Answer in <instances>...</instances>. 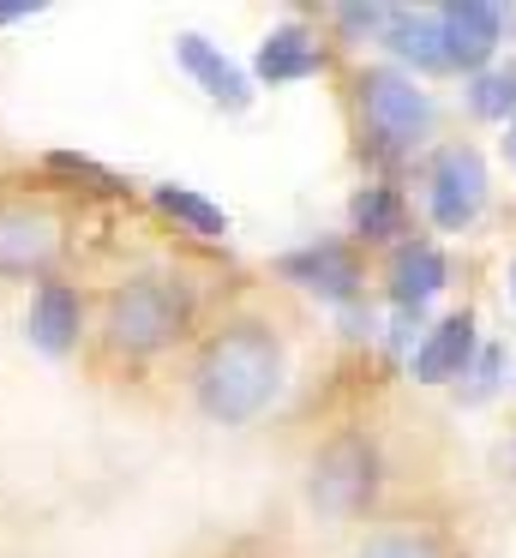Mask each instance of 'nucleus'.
<instances>
[{
	"mask_svg": "<svg viewBox=\"0 0 516 558\" xmlns=\"http://www.w3.org/2000/svg\"><path fill=\"white\" fill-rule=\"evenodd\" d=\"M276 390H283V342L271 325H252V318L211 337L192 366V397L223 426H247L252 414L271 409Z\"/></svg>",
	"mask_w": 516,
	"mask_h": 558,
	"instance_id": "f257e3e1",
	"label": "nucleus"
},
{
	"mask_svg": "<svg viewBox=\"0 0 516 558\" xmlns=\"http://www.w3.org/2000/svg\"><path fill=\"white\" fill-rule=\"evenodd\" d=\"M187 318H192V294L180 289L175 277H132L127 289L108 294V349L120 354H163L168 342L187 337Z\"/></svg>",
	"mask_w": 516,
	"mask_h": 558,
	"instance_id": "f03ea898",
	"label": "nucleus"
},
{
	"mask_svg": "<svg viewBox=\"0 0 516 558\" xmlns=\"http://www.w3.org/2000/svg\"><path fill=\"white\" fill-rule=\"evenodd\" d=\"M355 90H360V121H367V138L379 157H408L432 133V102L427 90H415V78L372 66V73H360Z\"/></svg>",
	"mask_w": 516,
	"mask_h": 558,
	"instance_id": "7ed1b4c3",
	"label": "nucleus"
},
{
	"mask_svg": "<svg viewBox=\"0 0 516 558\" xmlns=\"http://www.w3.org/2000/svg\"><path fill=\"white\" fill-rule=\"evenodd\" d=\"M372 493H379V450L367 438L348 433L312 462V505L324 517H355V510L372 505Z\"/></svg>",
	"mask_w": 516,
	"mask_h": 558,
	"instance_id": "20e7f679",
	"label": "nucleus"
},
{
	"mask_svg": "<svg viewBox=\"0 0 516 558\" xmlns=\"http://www.w3.org/2000/svg\"><path fill=\"white\" fill-rule=\"evenodd\" d=\"M487 205V162L468 145H444L427 169V210L444 234H463Z\"/></svg>",
	"mask_w": 516,
	"mask_h": 558,
	"instance_id": "39448f33",
	"label": "nucleus"
},
{
	"mask_svg": "<svg viewBox=\"0 0 516 558\" xmlns=\"http://www.w3.org/2000/svg\"><path fill=\"white\" fill-rule=\"evenodd\" d=\"M432 19H439V37H444V61L463 66V73H480L504 37V13L487 7V0H451Z\"/></svg>",
	"mask_w": 516,
	"mask_h": 558,
	"instance_id": "423d86ee",
	"label": "nucleus"
},
{
	"mask_svg": "<svg viewBox=\"0 0 516 558\" xmlns=\"http://www.w3.org/2000/svg\"><path fill=\"white\" fill-rule=\"evenodd\" d=\"M60 253V229L48 210L7 205L0 210V277H43Z\"/></svg>",
	"mask_w": 516,
	"mask_h": 558,
	"instance_id": "0eeeda50",
	"label": "nucleus"
},
{
	"mask_svg": "<svg viewBox=\"0 0 516 558\" xmlns=\"http://www.w3.org/2000/svg\"><path fill=\"white\" fill-rule=\"evenodd\" d=\"M283 277L295 282V289L319 294V301L343 306L360 294V258L348 253L343 241H312V246H300V253L283 258Z\"/></svg>",
	"mask_w": 516,
	"mask_h": 558,
	"instance_id": "6e6552de",
	"label": "nucleus"
},
{
	"mask_svg": "<svg viewBox=\"0 0 516 558\" xmlns=\"http://www.w3.org/2000/svg\"><path fill=\"white\" fill-rule=\"evenodd\" d=\"M480 342H475V318L456 313L444 318V325L427 330V342L415 349V378L420 385H451V378H463L468 366H475Z\"/></svg>",
	"mask_w": 516,
	"mask_h": 558,
	"instance_id": "1a4fd4ad",
	"label": "nucleus"
},
{
	"mask_svg": "<svg viewBox=\"0 0 516 558\" xmlns=\"http://www.w3.org/2000/svg\"><path fill=\"white\" fill-rule=\"evenodd\" d=\"M79 325H84V306L79 294L67 289V282H43L31 301V318H24V330H31V342L43 354H72V342H79Z\"/></svg>",
	"mask_w": 516,
	"mask_h": 558,
	"instance_id": "9d476101",
	"label": "nucleus"
},
{
	"mask_svg": "<svg viewBox=\"0 0 516 558\" xmlns=\"http://www.w3.org/2000/svg\"><path fill=\"white\" fill-rule=\"evenodd\" d=\"M175 54H180V66L204 85V97H211V102H223V109H247V102H252L247 73H240L223 49H211L204 37H192V31H187V37H175Z\"/></svg>",
	"mask_w": 516,
	"mask_h": 558,
	"instance_id": "9b49d317",
	"label": "nucleus"
},
{
	"mask_svg": "<svg viewBox=\"0 0 516 558\" xmlns=\"http://www.w3.org/2000/svg\"><path fill=\"white\" fill-rule=\"evenodd\" d=\"M444 282H451V265H444L439 246H427V241L403 246V253H396V265H391V301H396V313L415 318L420 306L444 289Z\"/></svg>",
	"mask_w": 516,
	"mask_h": 558,
	"instance_id": "f8f14e48",
	"label": "nucleus"
},
{
	"mask_svg": "<svg viewBox=\"0 0 516 558\" xmlns=\"http://www.w3.org/2000/svg\"><path fill=\"white\" fill-rule=\"evenodd\" d=\"M384 49L415 61V73H451L444 61V37H439V19L432 13H384Z\"/></svg>",
	"mask_w": 516,
	"mask_h": 558,
	"instance_id": "ddd939ff",
	"label": "nucleus"
},
{
	"mask_svg": "<svg viewBox=\"0 0 516 558\" xmlns=\"http://www.w3.org/2000/svg\"><path fill=\"white\" fill-rule=\"evenodd\" d=\"M259 78L264 85H295V78H312V73H324V49L307 37V31H271V37L259 43Z\"/></svg>",
	"mask_w": 516,
	"mask_h": 558,
	"instance_id": "4468645a",
	"label": "nucleus"
},
{
	"mask_svg": "<svg viewBox=\"0 0 516 558\" xmlns=\"http://www.w3.org/2000/svg\"><path fill=\"white\" fill-rule=\"evenodd\" d=\"M348 217H355V234H360V241H396L408 210H403V193H396V186H360Z\"/></svg>",
	"mask_w": 516,
	"mask_h": 558,
	"instance_id": "2eb2a0df",
	"label": "nucleus"
},
{
	"mask_svg": "<svg viewBox=\"0 0 516 558\" xmlns=\"http://www.w3.org/2000/svg\"><path fill=\"white\" fill-rule=\"evenodd\" d=\"M156 210H168V217L187 234H199V241H223L228 234V217L204 193H192V186H156Z\"/></svg>",
	"mask_w": 516,
	"mask_h": 558,
	"instance_id": "dca6fc26",
	"label": "nucleus"
},
{
	"mask_svg": "<svg viewBox=\"0 0 516 558\" xmlns=\"http://www.w3.org/2000/svg\"><path fill=\"white\" fill-rule=\"evenodd\" d=\"M468 109H475L480 121H511L516 114V66L475 73V85H468Z\"/></svg>",
	"mask_w": 516,
	"mask_h": 558,
	"instance_id": "f3484780",
	"label": "nucleus"
},
{
	"mask_svg": "<svg viewBox=\"0 0 516 558\" xmlns=\"http://www.w3.org/2000/svg\"><path fill=\"white\" fill-rule=\"evenodd\" d=\"M360 558H439V546L427 534H379L360 546Z\"/></svg>",
	"mask_w": 516,
	"mask_h": 558,
	"instance_id": "a211bd4d",
	"label": "nucleus"
},
{
	"mask_svg": "<svg viewBox=\"0 0 516 558\" xmlns=\"http://www.w3.org/2000/svg\"><path fill=\"white\" fill-rule=\"evenodd\" d=\"M468 378H475V385H468L463 397H468V402H487L492 385H499V349H480V354H475V373H468Z\"/></svg>",
	"mask_w": 516,
	"mask_h": 558,
	"instance_id": "6ab92c4d",
	"label": "nucleus"
},
{
	"mask_svg": "<svg viewBox=\"0 0 516 558\" xmlns=\"http://www.w3.org/2000/svg\"><path fill=\"white\" fill-rule=\"evenodd\" d=\"M336 25L355 31V37H360V31L372 37V31H384V7H343V13H336Z\"/></svg>",
	"mask_w": 516,
	"mask_h": 558,
	"instance_id": "aec40b11",
	"label": "nucleus"
},
{
	"mask_svg": "<svg viewBox=\"0 0 516 558\" xmlns=\"http://www.w3.org/2000/svg\"><path fill=\"white\" fill-rule=\"evenodd\" d=\"M43 13V7H31V0H24V7H0V25H19V19H36Z\"/></svg>",
	"mask_w": 516,
	"mask_h": 558,
	"instance_id": "412c9836",
	"label": "nucleus"
},
{
	"mask_svg": "<svg viewBox=\"0 0 516 558\" xmlns=\"http://www.w3.org/2000/svg\"><path fill=\"white\" fill-rule=\"evenodd\" d=\"M504 157H511V169H516V121H511V138H504Z\"/></svg>",
	"mask_w": 516,
	"mask_h": 558,
	"instance_id": "4be33fe9",
	"label": "nucleus"
},
{
	"mask_svg": "<svg viewBox=\"0 0 516 558\" xmlns=\"http://www.w3.org/2000/svg\"><path fill=\"white\" fill-rule=\"evenodd\" d=\"M511 294H516V265H511Z\"/></svg>",
	"mask_w": 516,
	"mask_h": 558,
	"instance_id": "5701e85b",
	"label": "nucleus"
}]
</instances>
